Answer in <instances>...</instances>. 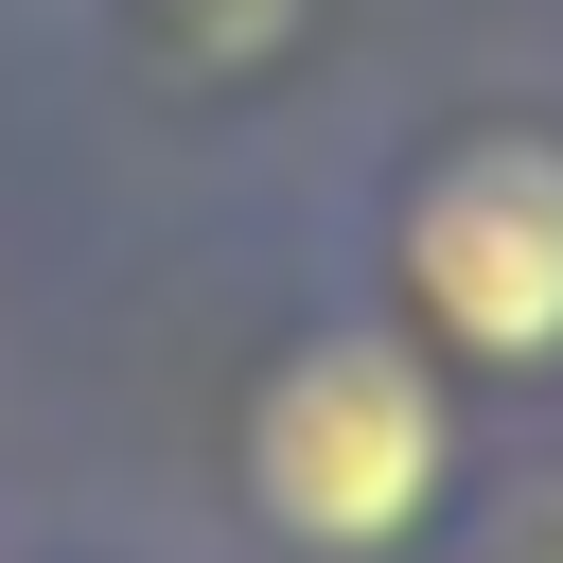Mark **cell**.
I'll return each mask as SVG.
<instances>
[{"mask_svg":"<svg viewBox=\"0 0 563 563\" xmlns=\"http://www.w3.org/2000/svg\"><path fill=\"white\" fill-rule=\"evenodd\" d=\"M440 440H457V422H440L422 352H387V334H317V352H282V369H264V405H246V493H264L299 545L369 563V545H405V528H422Z\"/></svg>","mask_w":563,"mask_h":563,"instance_id":"1","label":"cell"},{"mask_svg":"<svg viewBox=\"0 0 563 563\" xmlns=\"http://www.w3.org/2000/svg\"><path fill=\"white\" fill-rule=\"evenodd\" d=\"M405 282L457 352L545 369L563 352V141H457L405 211Z\"/></svg>","mask_w":563,"mask_h":563,"instance_id":"2","label":"cell"}]
</instances>
